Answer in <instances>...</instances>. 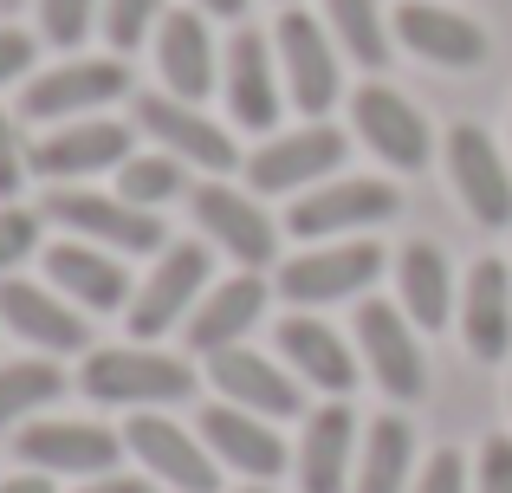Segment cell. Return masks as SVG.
<instances>
[{"mask_svg": "<svg viewBox=\"0 0 512 493\" xmlns=\"http://www.w3.org/2000/svg\"><path fill=\"white\" fill-rule=\"evenodd\" d=\"M78 390L111 409H163V403H188L195 396V370L169 351H150V344H117V351L85 357Z\"/></svg>", "mask_w": 512, "mask_h": 493, "instance_id": "obj_1", "label": "cell"}, {"mask_svg": "<svg viewBox=\"0 0 512 493\" xmlns=\"http://www.w3.org/2000/svg\"><path fill=\"white\" fill-rule=\"evenodd\" d=\"M389 253L376 241H325L312 253H299V260L279 266V299H292L299 312H318V305H338V299H357V292H370V279L383 273Z\"/></svg>", "mask_w": 512, "mask_h": 493, "instance_id": "obj_2", "label": "cell"}, {"mask_svg": "<svg viewBox=\"0 0 512 493\" xmlns=\"http://www.w3.org/2000/svg\"><path fill=\"white\" fill-rule=\"evenodd\" d=\"M46 221L72 228L91 247H117V253H163V221L156 208H130L124 195H91V189H52L46 195Z\"/></svg>", "mask_w": 512, "mask_h": 493, "instance_id": "obj_3", "label": "cell"}, {"mask_svg": "<svg viewBox=\"0 0 512 493\" xmlns=\"http://www.w3.org/2000/svg\"><path fill=\"white\" fill-rule=\"evenodd\" d=\"M402 208V195L389 182H370V176H350V182H318L292 202L286 228L299 241H338V234H363V228H383L389 215Z\"/></svg>", "mask_w": 512, "mask_h": 493, "instance_id": "obj_4", "label": "cell"}, {"mask_svg": "<svg viewBox=\"0 0 512 493\" xmlns=\"http://www.w3.org/2000/svg\"><path fill=\"white\" fill-rule=\"evenodd\" d=\"M357 351H363V364H370V377L383 383V396L415 403V396L428 390V357H422V344H415V325H409L402 305H389V299L357 305Z\"/></svg>", "mask_w": 512, "mask_h": 493, "instance_id": "obj_5", "label": "cell"}, {"mask_svg": "<svg viewBox=\"0 0 512 493\" xmlns=\"http://www.w3.org/2000/svg\"><path fill=\"white\" fill-rule=\"evenodd\" d=\"M124 91H130L124 59H65V65H52V72H39L33 85H26L20 111L33 117V124H72V117H91V111H104V104H117Z\"/></svg>", "mask_w": 512, "mask_h": 493, "instance_id": "obj_6", "label": "cell"}, {"mask_svg": "<svg viewBox=\"0 0 512 493\" xmlns=\"http://www.w3.org/2000/svg\"><path fill=\"white\" fill-rule=\"evenodd\" d=\"M130 143H137V130L130 124H111V117H72V124H59L52 137H39L33 150H26V169L46 182H78V176H98V169H124Z\"/></svg>", "mask_w": 512, "mask_h": 493, "instance_id": "obj_7", "label": "cell"}, {"mask_svg": "<svg viewBox=\"0 0 512 493\" xmlns=\"http://www.w3.org/2000/svg\"><path fill=\"white\" fill-rule=\"evenodd\" d=\"M344 130H331V124H305V130H292V137H273V143H260V150L247 156V182L260 195H292V189H312V182H325V176H338L344 169Z\"/></svg>", "mask_w": 512, "mask_h": 493, "instance_id": "obj_8", "label": "cell"}, {"mask_svg": "<svg viewBox=\"0 0 512 493\" xmlns=\"http://www.w3.org/2000/svg\"><path fill=\"white\" fill-rule=\"evenodd\" d=\"M448 176H454V195L467 202V215L480 228H512V169H506L500 143L480 124L448 130Z\"/></svg>", "mask_w": 512, "mask_h": 493, "instance_id": "obj_9", "label": "cell"}, {"mask_svg": "<svg viewBox=\"0 0 512 493\" xmlns=\"http://www.w3.org/2000/svg\"><path fill=\"white\" fill-rule=\"evenodd\" d=\"M26 468L39 474H78V481H98V474H117V455H124V435L98 429V422H26L13 435Z\"/></svg>", "mask_w": 512, "mask_h": 493, "instance_id": "obj_10", "label": "cell"}, {"mask_svg": "<svg viewBox=\"0 0 512 493\" xmlns=\"http://www.w3.org/2000/svg\"><path fill=\"white\" fill-rule=\"evenodd\" d=\"M273 46H279V72H286L292 104H299V111L318 124V117H325L331 104H338V52H331L325 26H318L312 13L286 7V13H279Z\"/></svg>", "mask_w": 512, "mask_h": 493, "instance_id": "obj_11", "label": "cell"}, {"mask_svg": "<svg viewBox=\"0 0 512 493\" xmlns=\"http://www.w3.org/2000/svg\"><path fill=\"white\" fill-rule=\"evenodd\" d=\"M0 325H7L13 338H26L33 351H46V357H72V351L91 344L85 312H72L65 292L33 286V279H13V273L0 279Z\"/></svg>", "mask_w": 512, "mask_h": 493, "instance_id": "obj_12", "label": "cell"}, {"mask_svg": "<svg viewBox=\"0 0 512 493\" xmlns=\"http://www.w3.org/2000/svg\"><path fill=\"white\" fill-rule=\"evenodd\" d=\"M201 286H208V247L195 241H175L163 247V260H156V273L137 286V299H130V331H137L143 344L163 338V331L175 325V318L195 312Z\"/></svg>", "mask_w": 512, "mask_h": 493, "instance_id": "obj_13", "label": "cell"}, {"mask_svg": "<svg viewBox=\"0 0 512 493\" xmlns=\"http://www.w3.org/2000/svg\"><path fill=\"white\" fill-rule=\"evenodd\" d=\"M137 130H150L156 150H169L175 163L208 169V176H227V169L240 163L234 137H227L221 124H208V117H201L195 104H182V98H156V91H143V98H137Z\"/></svg>", "mask_w": 512, "mask_h": 493, "instance_id": "obj_14", "label": "cell"}, {"mask_svg": "<svg viewBox=\"0 0 512 493\" xmlns=\"http://www.w3.org/2000/svg\"><path fill=\"white\" fill-rule=\"evenodd\" d=\"M124 448L163 487H175V493H214V487H221V468L208 461V448H201L188 429H175L169 416H150V409H143V416H130Z\"/></svg>", "mask_w": 512, "mask_h": 493, "instance_id": "obj_15", "label": "cell"}, {"mask_svg": "<svg viewBox=\"0 0 512 493\" xmlns=\"http://www.w3.org/2000/svg\"><path fill=\"white\" fill-rule=\"evenodd\" d=\"M350 124H357V137L370 143L389 169H422L428 163V124L402 91L363 85L357 98H350Z\"/></svg>", "mask_w": 512, "mask_h": 493, "instance_id": "obj_16", "label": "cell"}, {"mask_svg": "<svg viewBox=\"0 0 512 493\" xmlns=\"http://www.w3.org/2000/svg\"><path fill=\"white\" fill-rule=\"evenodd\" d=\"M195 221L208 228L214 247H227L240 266H266L279 253V228L266 221V208L253 195L227 189V182H201L195 189Z\"/></svg>", "mask_w": 512, "mask_h": 493, "instance_id": "obj_17", "label": "cell"}, {"mask_svg": "<svg viewBox=\"0 0 512 493\" xmlns=\"http://www.w3.org/2000/svg\"><path fill=\"white\" fill-rule=\"evenodd\" d=\"M396 39L428 65H448V72H467V65L487 59V33H480L467 13L435 7V0H402L396 7Z\"/></svg>", "mask_w": 512, "mask_h": 493, "instance_id": "obj_18", "label": "cell"}, {"mask_svg": "<svg viewBox=\"0 0 512 493\" xmlns=\"http://www.w3.org/2000/svg\"><path fill=\"white\" fill-rule=\"evenodd\" d=\"M208 377H214V390H221L234 409H253V416H266V422H286V416H299V409H305L299 383H292L279 364H266L260 351H247V344L214 351L208 357Z\"/></svg>", "mask_w": 512, "mask_h": 493, "instance_id": "obj_19", "label": "cell"}, {"mask_svg": "<svg viewBox=\"0 0 512 493\" xmlns=\"http://www.w3.org/2000/svg\"><path fill=\"white\" fill-rule=\"evenodd\" d=\"M201 435H208V455L221 461V468L247 474V481H260V487L286 474V442H279L273 422L253 416V409H234V403L208 409V416H201Z\"/></svg>", "mask_w": 512, "mask_h": 493, "instance_id": "obj_20", "label": "cell"}, {"mask_svg": "<svg viewBox=\"0 0 512 493\" xmlns=\"http://www.w3.org/2000/svg\"><path fill=\"white\" fill-rule=\"evenodd\" d=\"M46 279H52V292H65L85 312H124L130 305V273L91 241H52Z\"/></svg>", "mask_w": 512, "mask_h": 493, "instance_id": "obj_21", "label": "cell"}, {"mask_svg": "<svg viewBox=\"0 0 512 493\" xmlns=\"http://www.w3.org/2000/svg\"><path fill=\"white\" fill-rule=\"evenodd\" d=\"M461 338L480 364L512 357V273L506 260H480L461 292Z\"/></svg>", "mask_w": 512, "mask_h": 493, "instance_id": "obj_22", "label": "cell"}, {"mask_svg": "<svg viewBox=\"0 0 512 493\" xmlns=\"http://www.w3.org/2000/svg\"><path fill=\"white\" fill-rule=\"evenodd\" d=\"M156 72H163L169 98H182V104L208 98V85H214V39H208V20H201L195 7L163 13V26H156Z\"/></svg>", "mask_w": 512, "mask_h": 493, "instance_id": "obj_23", "label": "cell"}, {"mask_svg": "<svg viewBox=\"0 0 512 493\" xmlns=\"http://www.w3.org/2000/svg\"><path fill=\"white\" fill-rule=\"evenodd\" d=\"M227 111L247 130H273L279 124V72H273V46L253 26H240L227 46Z\"/></svg>", "mask_w": 512, "mask_h": 493, "instance_id": "obj_24", "label": "cell"}, {"mask_svg": "<svg viewBox=\"0 0 512 493\" xmlns=\"http://www.w3.org/2000/svg\"><path fill=\"white\" fill-rule=\"evenodd\" d=\"M260 312H266V279H253V273L221 279V286L188 312V351H201V357L234 351V344L260 325Z\"/></svg>", "mask_w": 512, "mask_h": 493, "instance_id": "obj_25", "label": "cell"}, {"mask_svg": "<svg viewBox=\"0 0 512 493\" xmlns=\"http://www.w3.org/2000/svg\"><path fill=\"white\" fill-rule=\"evenodd\" d=\"M279 351H286V364L299 370L312 390H331V396L357 390V357H350V344L325 325V318L292 312L286 325H279Z\"/></svg>", "mask_w": 512, "mask_h": 493, "instance_id": "obj_26", "label": "cell"}, {"mask_svg": "<svg viewBox=\"0 0 512 493\" xmlns=\"http://www.w3.org/2000/svg\"><path fill=\"white\" fill-rule=\"evenodd\" d=\"M350 461H357V416L344 403H325L305 422L299 442V487L305 493H344L350 487Z\"/></svg>", "mask_w": 512, "mask_h": 493, "instance_id": "obj_27", "label": "cell"}, {"mask_svg": "<svg viewBox=\"0 0 512 493\" xmlns=\"http://www.w3.org/2000/svg\"><path fill=\"white\" fill-rule=\"evenodd\" d=\"M396 292H402V312L409 325L441 331L454 318V273H448V253L435 241H409L396 253Z\"/></svg>", "mask_w": 512, "mask_h": 493, "instance_id": "obj_28", "label": "cell"}, {"mask_svg": "<svg viewBox=\"0 0 512 493\" xmlns=\"http://www.w3.org/2000/svg\"><path fill=\"white\" fill-rule=\"evenodd\" d=\"M415 468V435L402 416H376L363 429V461H357V487L350 493H409Z\"/></svg>", "mask_w": 512, "mask_h": 493, "instance_id": "obj_29", "label": "cell"}, {"mask_svg": "<svg viewBox=\"0 0 512 493\" xmlns=\"http://www.w3.org/2000/svg\"><path fill=\"white\" fill-rule=\"evenodd\" d=\"M59 396H65V370L52 357H13V364H0V429H13L20 416L59 403Z\"/></svg>", "mask_w": 512, "mask_h": 493, "instance_id": "obj_30", "label": "cell"}, {"mask_svg": "<svg viewBox=\"0 0 512 493\" xmlns=\"http://www.w3.org/2000/svg\"><path fill=\"white\" fill-rule=\"evenodd\" d=\"M325 13H331V33H338V46L350 59L383 72L389 65V26H383V13H376V0H325Z\"/></svg>", "mask_w": 512, "mask_h": 493, "instance_id": "obj_31", "label": "cell"}, {"mask_svg": "<svg viewBox=\"0 0 512 493\" xmlns=\"http://www.w3.org/2000/svg\"><path fill=\"white\" fill-rule=\"evenodd\" d=\"M117 195H124L130 208H163L169 195H182V163H175L169 150L130 156V163L117 169Z\"/></svg>", "mask_w": 512, "mask_h": 493, "instance_id": "obj_32", "label": "cell"}, {"mask_svg": "<svg viewBox=\"0 0 512 493\" xmlns=\"http://www.w3.org/2000/svg\"><path fill=\"white\" fill-rule=\"evenodd\" d=\"M156 13H163V0H104V33H111L117 52L143 46L156 26Z\"/></svg>", "mask_w": 512, "mask_h": 493, "instance_id": "obj_33", "label": "cell"}, {"mask_svg": "<svg viewBox=\"0 0 512 493\" xmlns=\"http://www.w3.org/2000/svg\"><path fill=\"white\" fill-rule=\"evenodd\" d=\"M91 13H98V0H39V26H46V39H52L59 52L85 46Z\"/></svg>", "mask_w": 512, "mask_h": 493, "instance_id": "obj_34", "label": "cell"}, {"mask_svg": "<svg viewBox=\"0 0 512 493\" xmlns=\"http://www.w3.org/2000/svg\"><path fill=\"white\" fill-rule=\"evenodd\" d=\"M33 247H39V215L0 202V279H7L20 260H33Z\"/></svg>", "mask_w": 512, "mask_h": 493, "instance_id": "obj_35", "label": "cell"}, {"mask_svg": "<svg viewBox=\"0 0 512 493\" xmlns=\"http://www.w3.org/2000/svg\"><path fill=\"white\" fill-rule=\"evenodd\" d=\"M409 493H467V461L454 455V448H441V455H428V468L415 474Z\"/></svg>", "mask_w": 512, "mask_h": 493, "instance_id": "obj_36", "label": "cell"}, {"mask_svg": "<svg viewBox=\"0 0 512 493\" xmlns=\"http://www.w3.org/2000/svg\"><path fill=\"white\" fill-rule=\"evenodd\" d=\"M474 493H512V435H493V442L480 448Z\"/></svg>", "mask_w": 512, "mask_h": 493, "instance_id": "obj_37", "label": "cell"}, {"mask_svg": "<svg viewBox=\"0 0 512 493\" xmlns=\"http://www.w3.org/2000/svg\"><path fill=\"white\" fill-rule=\"evenodd\" d=\"M26 182V143L13 130V117L0 111V202H13V189Z\"/></svg>", "mask_w": 512, "mask_h": 493, "instance_id": "obj_38", "label": "cell"}, {"mask_svg": "<svg viewBox=\"0 0 512 493\" xmlns=\"http://www.w3.org/2000/svg\"><path fill=\"white\" fill-rule=\"evenodd\" d=\"M20 72H33V33L0 26V85H13Z\"/></svg>", "mask_w": 512, "mask_h": 493, "instance_id": "obj_39", "label": "cell"}, {"mask_svg": "<svg viewBox=\"0 0 512 493\" xmlns=\"http://www.w3.org/2000/svg\"><path fill=\"white\" fill-rule=\"evenodd\" d=\"M78 493H150V481H137V474H98V481H85Z\"/></svg>", "mask_w": 512, "mask_h": 493, "instance_id": "obj_40", "label": "cell"}, {"mask_svg": "<svg viewBox=\"0 0 512 493\" xmlns=\"http://www.w3.org/2000/svg\"><path fill=\"white\" fill-rule=\"evenodd\" d=\"M0 493H52L46 474H13V481H0Z\"/></svg>", "mask_w": 512, "mask_h": 493, "instance_id": "obj_41", "label": "cell"}, {"mask_svg": "<svg viewBox=\"0 0 512 493\" xmlns=\"http://www.w3.org/2000/svg\"><path fill=\"white\" fill-rule=\"evenodd\" d=\"M201 7H208L214 20H240V13H247V0H201Z\"/></svg>", "mask_w": 512, "mask_h": 493, "instance_id": "obj_42", "label": "cell"}, {"mask_svg": "<svg viewBox=\"0 0 512 493\" xmlns=\"http://www.w3.org/2000/svg\"><path fill=\"white\" fill-rule=\"evenodd\" d=\"M240 493H273V487H260V481H253V487H240Z\"/></svg>", "mask_w": 512, "mask_h": 493, "instance_id": "obj_43", "label": "cell"}]
</instances>
